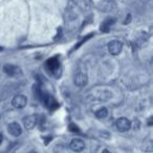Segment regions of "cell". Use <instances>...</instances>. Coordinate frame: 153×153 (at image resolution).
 <instances>
[{"label":"cell","instance_id":"10","mask_svg":"<svg viewBox=\"0 0 153 153\" xmlns=\"http://www.w3.org/2000/svg\"><path fill=\"white\" fill-rule=\"evenodd\" d=\"M115 7V2L112 0H103L99 3V8L104 12H109Z\"/></svg>","mask_w":153,"mask_h":153},{"label":"cell","instance_id":"8","mask_svg":"<svg viewBox=\"0 0 153 153\" xmlns=\"http://www.w3.org/2000/svg\"><path fill=\"white\" fill-rule=\"evenodd\" d=\"M8 132L12 135H14V137H19L22 133V128H21V126L18 123L13 122L8 125Z\"/></svg>","mask_w":153,"mask_h":153},{"label":"cell","instance_id":"11","mask_svg":"<svg viewBox=\"0 0 153 153\" xmlns=\"http://www.w3.org/2000/svg\"><path fill=\"white\" fill-rule=\"evenodd\" d=\"M113 22H115V20L113 19H107V20H105L104 22L102 23V25H101L100 29L102 32H108L109 29H110V27L112 26Z\"/></svg>","mask_w":153,"mask_h":153},{"label":"cell","instance_id":"17","mask_svg":"<svg viewBox=\"0 0 153 153\" xmlns=\"http://www.w3.org/2000/svg\"><path fill=\"white\" fill-rule=\"evenodd\" d=\"M2 140H3V137H2V134L0 133V144L2 143Z\"/></svg>","mask_w":153,"mask_h":153},{"label":"cell","instance_id":"3","mask_svg":"<svg viewBox=\"0 0 153 153\" xmlns=\"http://www.w3.org/2000/svg\"><path fill=\"white\" fill-rule=\"evenodd\" d=\"M87 81H88V78H87V75L85 73H82V72H79L75 75L74 77V82L77 87H85L87 85Z\"/></svg>","mask_w":153,"mask_h":153},{"label":"cell","instance_id":"1","mask_svg":"<svg viewBox=\"0 0 153 153\" xmlns=\"http://www.w3.org/2000/svg\"><path fill=\"white\" fill-rule=\"evenodd\" d=\"M26 103H27V98L24 95H16L12 100L13 106L16 107V108H23L26 105Z\"/></svg>","mask_w":153,"mask_h":153},{"label":"cell","instance_id":"12","mask_svg":"<svg viewBox=\"0 0 153 153\" xmlns=\"http://www.w3.org/2000/svg\"><path fill=\"white\" fill-rule=\"evenodd\" d=\"M96 118H99V119H105V118L108 116V109H107L106 107H102V108H100L98 111H96Z\"/></svg>","mask_w":153,"mask_h":153},{"label":"cell","instance_id":"5","mask_svg":"<svg viewBox=\"0 0 153 153\" xmlns=\"http://www.w3.org/2000/svg\"><path fill=\"white\" fill-rule=\"evenodd\" d=\"M85 148V143L81 139H74L70 142V149L75 152H81Z\"/></svg>","mask_w":153,"mask_h":153},{"label":"cell","instance_id":"9","mask_svg":"<svg viewBox=\"0 0 153 153\" xmlns=\"http://www.w3.org/2000/svg\"><path fill=\"white\" fill-rule=\"evenodd\" d=\"M60 67V62L58 61L57 57H53V59H49L46 62V68L47 70H49L50 72H55L59 69Z\"/></svg>","mask_w":153,"mask_h":153},{"label":"cell","instance_id":"4","mask_svg":"<svg viewBox=\"0 0 153 153\" xmlns=\"http://www.w3.org/2000/svg\"><path fill=\"white\" fill-rule=\"evenodd\" d=\"M116 127L121 132H126L130 129L131 123L127 118H120V119L116 121Z\"/></svg>","mask_w":153,"mask_h":153},{"label":"cell","instance_id":"15","mask_svg":"<svg viewBox=\"0 0 153 153\" xmlns=\"http://www.w3.org/2000/svg\"><path fill=\"white\" fill-rule=\"evenodd\" d=\"M129 21H130V15H128V16H127V18H126V21H125V24H128V22Z\"/></svg>","mask_w":153,"mask_h":153},{"label":"cell","instance_id":"6","mask_svg":"<svg viewBox=\"0 0 153 153\" xmlns=\"http://www.w3.org/2000/svg\"><path fill=\"white\" fill-rule=\"evenodd\" d=\"M37 122H38V118L37 116L35 115H32V116H29V117H26L24 119V127L26 129H33L34 127L37 125Z\"/></svg>","mask_w":153,"mask_h":153},{"label":"cell","instance_id":"18","mask_svg":"<svg viewBox=\"0 0 153 153\" xmlns=\"http://www.w3.org/2000/svg\"><path fill=\"white\" fill-rule=\"evenodd\" d=\"M1 51H3V48H2V47L0 46V52H1Z\"/></svg>","mask_w":153,"mask_h":153},{"label":"cell","instance_id":"7","mask_svg":"<svg viewBox=\"0 0 153 153\" xmlns=\"http://www.w3.org/2000/svg\"><path fill=\"white\" fill-rule=\"evenodd\" d=\"M3 71L4 73H6L10 76H16V75H18L20 73V69L18 67L15 66V65H10V64L5 65L3 67Z\"/></svg>","mask_w":153,"mask_h":153},{"label":"cell","instance_id":"19","mask_svg":"<svg viewBox=\"0 0 153 153\" xmlns=\"http://www.w3.org/2000/svg\"><path fill=\"white\" fill-rule=\"evenodd\" d=\"M29 153H37V152H35V151H31Z\"/></svg>","mask_w":153,"mask_h":153},{"label":"cell","instance_id":"13","mask_svg":"<svg viewBox=\"0 0 153 153\" xmlns=\"http://www.w3.org/2000/svg\"><path fill=\"white\" fill-rule=\"evenodd\" d=\"M33 91H34V95H35V97H37L38 99L41 98V96H42V91H41V88L39 85H35L33 88Z\"/></svg>","mask_w":153,"mask_h":153},{"label":"cell","instance_id":"16","mask_svg":"<svg viewBox=\"0 0 153 153\" xmlns=\"http://www.w3.org/2000/svg\"><path fill=\"white\" fill-rule=\"evenodd\" d=\"M102 153H111V152L109 151V150H107V149H104V150L102 151Z\"/></svg>","mask_w":153,"mask_h":153},{"label":"cell","instance_id":"14","mask_svg":"<svg viewBox=\"0 0 153 153\" xmlns=\"http://www.w3.org/2000/svg\"><path fill=\"white\" fill-rule=\"evenodd\" d=\"M69 130L70 131H74V132H78V131H79V128H78V127L74 124V123H72V124L69 125Z\"/></svg>","mask_w":153,"mask_h":153},{"label":"cell","instance_id":"2","mask_svg":"<svg viewBox=\"0 0 153 153\" xmlns=\"http://www.w3.org/2000/svg\"><path fill=\"white\" fill-rule=\"evenodd\" d=\"M123 48V44L120 41H111L108 44V50L110 52V54L112 55H118L121 53Z\"/></svg>","mask_w":153,"mask_h":153}]
</instances>
